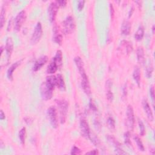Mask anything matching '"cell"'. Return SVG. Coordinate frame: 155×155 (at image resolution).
Masks as SVG:
<instances>
[{
    "label": "cell",
    "instance_id": "obj_1",
    "mask_svg": "<svg viewBox=\"0 0 155 155\" xmlns=\"http://www.w3.org/2000/svg\"><path fill=\"white\" fill-rule=\"evenodd\" d=\"M57 104L59 111L60 121L61 124H64L66 120L67 114L68 109V102L65 99H60L57 101Z\"/></svg>",
    "mask_w": 155,
    "mask_h": 155
},
{
    "label": "cell",
    "instance_id": "obj_2",
    "mask_svg": "<svg viewBox=\"0 0 155 155\" xmlns=\"http://www.w3.org/2000/svg\"><path fill=\"white\" fill-rule=\"evenodd\" d=\"M53 90L54 88L46 82H43L40 86V94L42 99L44 101L50 100L52 97Z\"/></svg>",
    "mask_w": 155,
    "mask_h": 155
},
{
    "label": "cell",
    "instance_id": "obj_3",
    "mask_svg": "<svg viewBox=\"0 0 155 155\" xmlns=\"http://www.w3.org/2000/svg\"><path fill=\"white\" fill-rule=\"evenodd\" d=\"M47 114L51 127L53 128H56L58 126V122L56 108L54 106L50 107L47 110Z\"/></svg>",
    "mask_w": 155,
    "mask_h": 155
},
{
    "label": "cell",
    "instance_id": "obj_4",
    "mask_svg": "<svg viewBox=\"0 0 155 155\" xmlns=\"http://www.w3.org/2000/svg\"><path fill=\"white\" fill-rule=\"evenodd\" d=\"M64 32L65 34H70L74 31L75 29V22L72 16H68L63 22Z\"/></svg>",
    "mask_w": 155,
    "mask_h": 155
},
{
    "label": "cell",
    "instance_id": "obj_5",
    "mask_svg": "<svg viewBox=\"0 0 155 155\" xmlns=\"http://www.w3.org/2000/svg\"><path fill=\"white\" fill-rule=\"evenodd\" d=\"M42 35V25L40 22H38L34 29L33 33L31 38V42L33 44H37L41 39Z\"/></svg>",
    "mask_w": 155,
    "mask_h": 155
},
{
    "label": "cell",
    "instance_id": "obj_6",
    "mask_svg": "<svg viewBox=\"0 0 155 155\" xmlns=\"http://www.w3.org/2000/svg\"><path fill=\"white\" fill-rule=\"evenodd\" d=\"M107 140L109 143L114 147L115 152L118 154H126L127 153L121 148L120 143L117 141V140L112 135H107Z\"/></svg>",
    "mask_w": 155,
    "mask_h": 155
},
{
    "label": "cell",
    "instance_id": "obj_7",
    "mask_svg": "<svg viewBox=\"0 0 155 155\" xmlns=\"http://www.w3.org/2000/svg\"><path fill=\"white\" fill-rule=\"evenodd\" d=\"M58 8H59V5L56 2V1L52 2L49 5L47 10V13H48L49 20L51 22H53L55 20Z\"/></svg>",
    "mask_w": 155,
    "mask_h": 155
},
{
    "label": "cell",
    "instance_id": "obj_8",
    "mask_svg": "<svg viewBox=\"0 0 155 155\" xmlns=\"http://www.w3.org/2000/svg\"><path fill=\"white\" fill-rule=\"evenodd\" d=\"M127 115V124L128 128L130 130H133L134 124V111L132 106L131 105H128L126 111Z\"/></svg>",
    "mask_w": 155,
    "mask_h": 155
},
{
    "label": "cell",
    "instance_id": "obj_9",
    "mask_svg": "<svg viewBox=\"0 0 155 155\" xmlns=\"http://www.w3.org/2000/svg\"><path fill=\"white\" fill-rule=\"evenodd\" d=\"M26 18V14H25V12L24 10H22L20 12H19L18 13V15H16L15 19V29L16 31H19L22 25V24L24 23V22L25 21Z\"/></svg>",
    "mask_w": 155,
    "mask_h": 155
},
{
    "label": "cell",
    "instance_id": "obj_10",
    "mask_svg": "<svg viewBox=\"0 0 155 155\" xmlns=\"http://www.w3.org/2000/svg\"><path fill=\"white\" fill-rule=\"evenodd\" d=\"M74 61L75 62V64L78 68V71L81 74V79H84V78H87L88 76L85 73V69H84V62L82 59L79 56H76L74 59Z\"/></svg>",
    "mask_w": 155,
    "mask_h": 155
},
{
    "label": "cell",
    "instance_id": "obj_11",
    "mask_svg": "<svg viewBox=\"0 0 155 155\" xmlns=\"http://www.w3.org/2000/svg\"><path fill=\"white\" fill-rule=\"evenodd\" d=\"M80 130L81 133L83 137L87 139H89L90 131L88 123L85 119H81L80 122Z\"/></svg>",
    "mask_w": 155,
    "mask_h": 155
},
{
    "label": "cell",
    "instance_id": "obj_12",
    "mask_svg": "<svg viewBox=\"0 0 155 155\" xmlns=\"http://www.w3.org/2000/svg\"><path fill=\"white\" fill-rule=\"evenodd\" d=\"M48 61V57L45 55L42 56L41 57H39L35 62L33 67V70L34 71H37L38 70H39V69H41V68Z\"/></svg>",
    "mask_w": 155,
    "mask_h": 155
},
{
    "label": "cell",
    "instance_id": "obj_13",
    "mask_svg": "<svg viewBox=\"0 0 155 155\" xmlns=\"http://www.w3.org/2000/svg\"><path fill=\"white\" fill-rule=\"evenodd\" d=\"M142 107H143V108L147 116V117L148 118V119L150 120V121H153V112H152V110L150 108V106L147 101V99H143L142 101Z\"/></svg>",
    "mask_w": 155,
    "mask_h": 155
},
{
    "label": "cell",
    "instance_id": "obj_14",
    "mask_svg": "<svg viewBox=\"0 0 155 155\" xmlns=\"http://www.w3.org/2000/svg\"><path fill=\"white\" fill-rule=\"evenodd\" d=\"M5 52H6V55L7 57L8 62L9 61V59H10V56L13 49V42L12 40V38L10 37L7 38L6 40V44H5Z\"/></svg>",
    "mask_w": 155,
    "mask_h": 155
},
{
    "label": "cell",
    "instance_id": "obj_15",
    "mask_svg": "<svg viewBox=\"0 0 155 155\" xmlns=\"http://www.w3.org/2000/svg\"><path fill=\"white\" fill-rule=\"evenodd\" d=\"M53 41L55 43L61 45V44H62V35L60 33V32H59V30H58V26L55 25V26L53 27Z\"/></svg>",
    "mask_w": 155,
    "mask_h": 155
},
{
    "label": "cell",
    "instance_id": "obj_16",
    "mask_svg": "<svg viewBox=\"0 0 155 155\" xmlns=\"http://www.w3.org/2000/svg\"><path fill=\"white\" fill-rule=\"evenodd\" d=\"M22 61V59H21V60H19V61L15 62L8 69V70L7 71V76L9 80L13 79V73L14 71L16 69V68L21 64Z\"/></svg>",
    "mask_w": 155,
    "mask_h": 155
},
{
    "label": "cell",
    "instance_id": "obj_17",
    "mask_svg": "<svg viewBox=\"0 0 155 155\" xmlns=\"http://www.w3.org/2000/svg\"><path fill=\"white\" fill-rule=\"evenodd\" d=\"M131 23L127 20H124L120 28L121 33L123 35H128L131 31Z\"/></svg>",
    "mask_w": 155,
    "mask_h": 155
},
{
    "label": "cell",
    "instance_id": "obj_18",
    "mask_svg": "<svg viewBox=\"0 0 155 155\" xmlns=\"http://www.w3.org/2000/svg\"><path fill=\"white\" fill-rule=\"evenodd\" d=\"M136 56H137V60L139 64L143 65L145 63V54L144 50L142 47H139L137 48L136 51Z\"/></svg>",
    "mask_w": 155,
    "mask_h": 155
},
{
    "label": "cell",
    "instance_id": "obj_19",
    "mask_svg": "<svg viewBox=\"0 0 155 155\" xmlns=\"http://www.w3.org/2000/svg\"><path fill=\"white\" fill-rule=\"evenodd\" d=\"M81 87L84 92L87 95H90L91 94V88L88 78L81 79Z\"/></svg>",
    "mask_w": 155,
    "mask_h": 155
},
{
    "label": "cell",
    "instance_id": "obj_20",
    "mask_svg": "<svg viewBox=\"0 0 155 155\" xmlns=\"http://www.w3.org/2000/svg\"><path fill=\"white\" fill-rule=\"evenodd\" d=\"M112 85V82L111 81L108 79L106 81V88H107V93H106V96L107 98L108 99V101H109L110 102H112L114 98L113 96V94L111 90V87Z\"/></svg>",
    "mask_w": 155,
    "mask_h": 155
},
{
    "label": "cell",
    "instance_id": "obj_21",
    "mask_svg": "<svg viewBox=\"0 0 155 155\" xmlns=\"http://www.w3.org/2000/svg\"><path fill=\"white\" fill-rule=\"evenodd\" d=\"M56 86L62 91L65 90V85L64 78L61 74H58L56 76Z\"/></svg>",
    "mask_w": 155,
    "mask_h": 155
},
{
    "label": "cell",
    "instance_id": "obj_22",
    "mask_svg": "<svg viewBox=\"0 0 155 155\" xmlns=\"http://www.w3.org/2000/svg\"><path fill=\"white\" fill-rule=\"evenodd\" d=\"M133 77L134 80L136 81V84H137V85L139 87L140 84V71L139 67L137 66L135 67L133 71Z\"/></svg>",
    "mask_w": 155,
    "mask_h": 155
},
{
    "label": "cell",
    "instance_id": "obj_23",
    "mask_svg": "<svg viewBox=\"0 0 155 155\" xmlns=\"http://www.w3.org/2000/svg\"><path fill=\"white\" fill-rule=\"evenodd\" d=\"M58 68L59 67L58 66L57 64L54 61L52 60L51 62L49 64V65L47 66V73L48 74H53L57 71Z\"/></svg>",
    "mask_w": 155,
    "mask_h": 155
},
{
    "label": "cell",
    "instance_id": "obj_24",
    "mask_svg": "<svg viewBox=\"0 0 155 155\" xmlns=\"http://www.w3.org/2000/svg\"><path fill=\"white\" fill-rule=\"evenodd\" d=\"M54 61L59 67V68L62 65V54L61 50H58L56 53L54 57L52 59Z\"/></svg>",
    "mask_w": 155,
    "mask_h": 155
},
{
    "label": "cell",
    "instance_id": "obj_25",
    "mask_svg": "<svg viewBox=\"0 0 155 155\" xmlns=\"http://www.w3.org/2000/svg\"><path fill=\"white\" fill-rule=\"evenodd\" d=\"M144 35V28L142 25H139L134 34V38L137 41H140Z\"/></svg>",
    "mask_w": 155,
    "mask_h": 155
},
{
    "label": "cell",
    "instance_id": "obj_26",
    "mask_svg": "<svg viewBox=\"0 0 155 155\" xmlns=\"http://www.w3.org/2000/svg\"><path fill=\"white\" fill-rule=\"evenodd\" d=\"M121 45L123 47V48H124V49L125 50V51L127 53H129L130 52H131L132 51V49H133L132 45H131V43L129 42L128 41H122L121 42Z\"/></svg>",
    "mask_w": 155,
    "mask_h": 155
},
{
    "label": "cell",
    "instance_id": "obj_27",
    "mask_svg": "<svg viewBox=\"0 0 155 155\" xmlns=\"http://www.w3.org/2000/svg\"><path fill=\"white\" fill-rule=\"evenodd\" d=\"M133 138H134V140H135V142H136V144H137V146L139 150L141 151H144L145 148H144V146L143 145V143H142L141 139L137 136H134Z\"/></svg>",
    "mask_w": 155,
    "mask_h": 155
},
{
    "label": "cell",
    "instance_id": "obj_28",
    "mask_svg": "<svg viewBox=\"0 0 155 155\" xmlns=\"http://www.w3.org/2000/svg\"><path fill=\"white\" fill-rule=\"evenodd\" d=\"M25 128H22L19 132V138L22 145H24L25 143Z\"/></svg>",
    "mask_w": 155,
    "mask_h": 155
},
{
    "label": "cell",
    "instance_id": "obj_29",
    "mask_svg": "<svg viewBox=\"0 0 155 155\" xmlns=\"http://www.w3.org/2000/svg\"><path fill=\"white\" fill-rule=\"evenodd\" d=\"M5 9L2 7L1 12V17H0V25L1 28H2L4 22H5Z\"/></svg>",
    "mask_w": 155,
    "mask_h": 155
},
{
    "label": "cell",
    "instance_id": "obj_30",
    "mask_svg": "<svg viewBox=\"0 0 155 155\" xmlns=\"http://www.w3.org/2000/svg\"><path fill=\"white\" fill-rule=\"evenodd\" d=\"M138 124H139V132H140V135L142 136H143L145 133V128L143 123L142 121L140 119L138 120Z\"/></svg>",
    "mask_w": 155,
    "mask_h": 155
},
{
    "label": "cell",
    "instance_id": "obj_31",
    "mask_svg": "<svg viewBox=\"0 0 155 155\" xmlns=\"http://www.w3.org/2000/svg\"><path fill=\"white\" fill-rule=\"evenodd\" d=\"M107 122L108 125V127H110V128L113 129L115 128V121L112 117H108Z\"/></svg>",
    "mask_w": 155,
    "mask_h": 155
},
{
    "label": "cell",
    "instance_id": "obj_32",
    "mask_svg": "<svg viewBox=\"0 0 155 155\" xmlns=\"http://www.w3.org/2000/svg\"><path fill=\"white\" fill-rule=\"evenodd\" d=\"M130 132H129V131H127V132H125V134H124V140H125V144H127L128 146L131 147V142H130Z\"/></svg>",
    "mask_w": 155,
    "mask_h": 155
},
{
    "label": "cell",
    "instance_id": "obj_33",
    "mask_svg": "<svg viewBox=\"0 0 155 155\" xmlns=\"http://www.w3.org/2000/svg\"><path fill=\"white\" fill-rule=\"evenodd\" d=\"M153 68L151 65H149L147 68H146V70H145V73H146V76L148 78H151V74H152V72H153Z\"/></svg>",
    "mask_w": 155,
    "mask_h": 155
},
{
    "label": "cell",
    "instance_id": "obj_34",
    "mask_svg": "<svg viewBox=\"0 0 155 155\" xmlns=\"http://www.w3.org/2000/svg\"><path fill=\"white\" fill-rule=\"evenodd\" d=\"M71 154H74V155H78L81 154V150L77 147L73 146V148H71Z\"/></svg>",
    "mask_w": 155,
    "mask_h": 155
},
{
    "label": "cell",
    "instance_id": "obj_35",
    "mask_svg": "<svg viewBox=\"0 0 155 155\" xmlns=\"http://www.w3.org/2000/svg\"><path fill=\"white\" fill-rule=\"evenodd\" d=\"M89 139L91 140V142L96 145H98L99 144V140L97 139V137L94 135V136H91V134H90V137Z\"/></svg>",
    "mask_w": 155,
    "mask_h": 155
},
{
    "label": "cell",
    "instance_id": "obj_36",
    "mask_svg": "<svg viewBox=\"0 0 155 155\" xmlns=\"http://www.w3.org/2000/svg\"><path fill=\"white\" fill-rule=\"evenodd\" d=\"M150 94L153 102H154V88L153 85H151L150 88Z\"/></svg>",
    "mask_w": 155,
    "mask_h": 155
},
{
    "label": "cell",
    "instance_id": "obj_37",
    "mask_svg": "<svg viewBox=\"0 0 155 155\" xmlns=\"http://www.w3.org/2000/svg\"><path fill=\"white\" fill-rule=\"evenodd\" d=\"M84 4H85L84 1H79L78 2V9L79 11H81L82 10V8H84Z\"/></svg>",
    "mask_w": 155,
    "mask_h": 155
},
{
    "label": "cell",
    "instance_id": "obj_38",
    "mask_svg": "<svg viewBox=\"0 0 155 155\" xmlns=\"http://www.w3.org/2000/svg\"><path fill=\"white\" fill-rule=\"evenodd\" d=\"M56 2L58 3V4L59 5V6H61V7H65L66 5V4H67V1H65V0H61V1H57Z\"/></svg>",
    "mask_w": 155,
    "mask_h": 155
},
{
    "label": "cell",
    "instance_id": "obj_39",
    "mask_svg": "<svg viewBox=\"0 0 155 155\" xmlns=\"http://www.w3.org/2000/svg\"><path fill=\"white\" fill-rule=\"evenodd\" d=\"M86 154H94V155H96V154H98L99 152L97 150H92V151H90L89 152L86 153Z\"/></svg>",
    "mask_w": 155,
    "mask_h": 155
},
{
    "label": "cell",
    "instance_id": "obj_40",
    "mask_svg": "<svg viewBox=\"0 0 155 155\" xmlns=\"http://www.w3.org/2000/svg\"><path fill=\"white\" fill-rule=\"evenodd\" d=\"M90 108L93 110V111H96V107L95 106V105L94 104V103L91 101L90 102Z\"/></svg>",
    "mask_w": 155,
    "mask_h": 155
},
{
    "label": "cell",
    "instance_id": "obj_41",
    "mask_svg": "<svg viewBox=\"0 0 155 155\" xmlns=\"http://www.w3.org/2000/svg\"><path fill=\"white\" fill-rule=\"evenodd\" d=\"M0 113H1V114H0V119H1V120L4 119L5 118V114H4V111L1 110Z\"/></svg>",
    "mask_w": 155,
    "mask_h": 155
}]
</instances>
